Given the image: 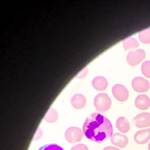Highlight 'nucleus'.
I'll list each match as a JSON object with an SVG mask.
<instances>
[{"instance_id": "obj_1", "label": "nucleus", "mask_w": 150, "mask_h": 150, "mask_svg": "<svg viewBox=\"0 0 150 150\" xmlns=\"http://www.w3.org/2000/svg\"><path fill=\"white\" fill-rule=\"evenodd\" d=\"M113 126L108 118L98 113H93L86 118L82 132L87 139L98 143L111 138Z\"/></svg>"}, {"instance_id": "obj_2", "label": "nucleus", "mask_w": 150, "mask_h": 150, "mask_svg": "<svg viewBox=\"0 0 150 150\" xmlns=\"http://www.w3.org/2000/svg\"><path fill=\"white\" fill-rule=\"evenodd\" d=\"M93 103L96 110L103 113L111 108V100L107 93H99L94 98Z\"/></svg>"}, {"instance_id": "obj_3", "label": "nucleus", "mask_w": 150, "mask_h": 150, "mask_svg": "<svg viewBox=\"0 0 150 150\" xmlns=\"http://www.w3.org/2000/svg\"><path fill=\"white\" fill-rule=\"evenodd\" d=\"M83 134L81 129L77 127H71L67 129L65 132V138L70 143H78L83 138Z\"/></svg>"}, {"instance_id": "obj_4", "label": "nucleus", "mask_w": 150, "mask_h": 150, "mask_svg": "<svg viewBox=\"0 0 150 150\" xmlns=\"http://www.w3.org/2000/svg\"><path fill=\"white\" fill-rule=\"evenodd\" d=\"M146 53L143 49L132 51L127 55V62L130 66L134 67L138 65L140 62L145 58Z\"/></svg>"}, {"instance_id": "obj_5", "label": "nucleus", "mask_w": 150, "mask_h": 150, "mask_svg": "<svg viewBox=\"0 0 150 150\" xmlns=\"http://www.w3.org/2000/svg\"><path fill=\"white\" fill-rule=\"evenodd\" d=\"M132 86L138 93H145L149 89V82L142 77H136L132 80Z\"/></svg>"}, {"instance_id": "obj_6", "label": "nucleus", "mask_w": 150, "mask_h": 150, "mask_svg": "<svg viewBox=\"0 0 150 150\" xmlns=\"http://www.w3.org/2000/svg\"><path fill=\"white\" fill-rule=\"evenodd\" d=\"M113 96L117 100L125 102L129 98L128 89L124 85L120 84H115L112 87Z\"/></svg>"}, {"instance_id": "obj_7", "label": "nucleus", "mask_w": 150, "mask_h": 150, "mask_svg": "<svg viewBox=\"0 0 150 150\" xmlns=\"http://www.w3.org/2000/svg\"><path fill=\"white\" fill-rule=\"evenodd\" d=\"M132 121L136 127L139 129L148 127L150 126V113L148 112L139 113L134 117Z\"/></svg>"}, {"instance_id": "obj_8", "label": "nucleus", "mask_w": 150, "mask_h": 150, "mask_svg": "<svg viewBox=\"0 0 150 150\" xmlns=\"http://www.w3.org/2000/svg\"><path fill=\"white\" fill-rule=\"evenodd\" d=\"M134 141L139 145H144L150 139V129L138 131L134 136Z\"/></svg>"}, {"instance_id": "obj_9", "label": "nucleus", "mask_w": 150, "mask_h": 150, "mask_svg": "<svg viewBox=\"0 0 150 150\" xmlns=\"http://www.w3.org/2000/svg\"><path fill=\"white\" fill-rule=\"evenodd\" d=\"M111 142L113 145L120 148H124L127 145L129 140L127 136L120 133H115L111 137Z\"/></svg>"}, {"instance_id": "obj_10", "label": "nucleus", "mask_w": 150, "mask_h": 150, "mask_svg": "<svg viewBox=\"0 0 150 150\" xmlns=\"http://www.w3.org/2000/svg\"><path fill=\"white\" fill-rule=\"evenodd\" d=\"M86 99L85 96L80 93L74 95L71 99V104L72 107L76 109H82L85 107Z\"/></svg>"}, {"instance_id": "obj_11", "label": "nucleus", "mask_w": 150, "mask_h": 150, "mask_svg": "<svg viewBox=\"0 0 150 150\" xmlns=\"http://www.w3.org/2000/svg\"><path fill=\"white\" fill-rule=\"evenodd\" d=\"M135 106L140 110H147L150 107V99L147 95H140L135 100Z\"/></svg>"}, {"instance_id": "obj_12", "label": "nucleus", "mask_w": 150, "mask_h": 150, "mask_svg": "<svg viewBox=\"0 0 150 150\" xmlns=\"http://www.w3.org/2000/svg\"><path fill=\"white\" fill-rule=\"evenodd\" d=\"M92 86L97 91H103L108 86V81L105 77L97 76L92 80Z\"/></svg>"}, {"instance_id": "obj_13", "label": "nucleus", "mask_w": 150, "mask_h": 150, "mask_svg": "<svg viewBox=\"0 0 150 150\" xmlns=\"http://www.w3.org/2000/svg\"><path fill=\"white\" fill-rule=\"evenodd\" d=\"M116 127L121 133L126 134L130 129V124L129 120L125 117H119L116 122Z\"/></svg>"}, {"instance_id": "obj_14", "label": "nucleus", "mask_w": 150, "mask_h": 150, "mask_svg": "<svg viewBox=\"0 0 150 150\" xmlns=\"http://www.w3.org/2000/svg\"><path fill=\"white\" fill-rule=\"evenodd\" d=\"M123 48L125 51L136 49L139 47V44L137 40L134 38H129L123 41Z\"/></svg>"}, {"instance_id": "obj_15", "label": "nucleus", "mask_w": 150, "mask_h": 150, "mask_svg": "<svg viewBox=\"0 0 150 150\" xmlns=\"http://www.w3.org/2000/svg\"><path fill=\"white\" fill-rule=\"evenodd\" d=\"M58 119V113L55 109L51 108L47 111L45 117V120L49 123L55 122Z\"/></svg>"}, {"instance_id": "obj_16", "label": "nucleus", "mask_w": 150, "mask_h": 150, "mask_svg": "<svg viewBox=\"0 0 150 150\" xmlns=\"http://www.w3.org/2000/svg\"><path fill=\"white\" fill-rule=\"evenodd\" d=\"M140 41L145 45L150 44V29H146L140 32L138 34Z\"/></svg>"}, {"instance_id": "obj_17", "label": "nucleus", "mask_w": 150, "mask_h": 150, "mask_svg": "<svg viewBox=\"0 0 150 150\" xmlns=\"http://www.w3.org/2000/svg\"><path fill=\"white\" fill-rule=\"evenodd\" d=\"M141 71L143 76L146 78H150V61H146L143 62L141 66Z\"/></svg>"}, {"instance_id": "obj_18", "label": "nucleus", "mask_w": 150, "mask_h": 150, "mask_svg": "<svg viewBox=\"0 0 150 150\" xmlns=\"http://www.w3.org/2000/svg\"><path fill=\"white\" fill-rule=\"evenodd\" d=\"M38 150H64L62 147L59 146L57 144L51 143L48 144V145H45L40 147Z\"/></svg>"}, {"instance_id": "obj_19", "label": "nucleus", "mask_w": 150, "mask_h": 150, "mask_svg": "<svg viewBox=\"0 0 150 150\" xmlns=\"http://www.w3.org/2000/svg\"><path fill=\"white\" fill-rule=\"evenodd\" d=\"M71 150H89V148L84 144H79V145L74 146Z\"/></svg>"}, {"instance_id": "obj_20", "label": "nucleus", "mask_w": 150, "mask_h": 150, "mask_svg": "<svg viewBox=\"0 0 150 150\" xmlns=\"http://www.w3.org/2000/svg\"><path fill=\"white\" fill-rule=\"evenodd\" d=\"M87 74H88V69L85 68L83 71H82V72H80V74H79L78 76H77V78H83L86 76V75H87Z\"/></svg>"}, {"instance_id": "obj_21", "label": "nucleus", "mask_w": 150, "mask_h": 150, "mask_svg": "<svg viewBox=\"0 0 150 150\" xmlns=\"http://www.w3.org/2000/svg\"><path fill=\"white\" fill-rule=\"evenodd\" d=\"M103 150H120L118 148L111 147V146H109V147H106L103 149Z\"/></svg>"}, {"instance_id": "obj_22", "label": "nucleus", "mask_w": 150, "mask_h": 150, "mask_svg": "<svg viewBox=\"0 0 150 150\" xmlns=\"http://www.w3.org/2000/svg\"><path fill=\"white\" fill-rule=\"evenodd\" d=\"M148 149H149V150H150V142H149V145H148Z\"/></svg>"}]
</instances>
